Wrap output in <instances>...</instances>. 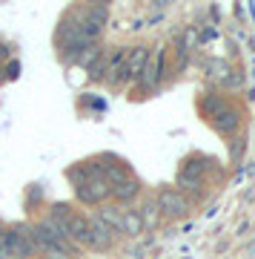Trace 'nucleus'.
Here are the masks:
<instances>
[{
    "label": "nucleus",
    "instance_id": "nucleus-1",
    "mask_svg": "<svg viewBox=\"0 0 255 259\" xmlns=\"http://www.w3.org/2000/svg\"><path fill=\"white\" fill-rule=\"evenodd\" d=\"M109 193H112V187L106 185V179H86L83 185H78V199H81L83 204L103 202Z\"/></svg>",
    "mask_w": 255,
    "mask_h": 259
},
{
    "label": "nucleus",
    "instance_id": "nucleus-2",
    "mask_svg": "<svg viewBox=\"0 0 255 259\" xmlns=\"http://www.w3.org/2000/svg\"><path fill=\"white\" fill-rule=\"evenodd\" d=\"M158 210L164 213V216L178 219V216H183V213L189 210V204H186V199L178 190H161L158 193Z\"/></svg>",
    "mask_w": 255,
    "mask_h": 259
},
{
    "label": "nucleus",
    "instance_id": "nucleus-3",
    "mask_svg": "<svg viewBox=\"0 0 255 259\" xmlns=\"http://www.w3.org/2000/svg\"><path fill=\"white\" fill-rule=\"evenodd\" d=\"M204 170H207V161H204V158H189V161L181 167V173H178V185L189 187V190H198L201 179H204Z\"/></svg>",
    "mask_w": 255,
    "mask_h": 259
},
{
    "label": "nucleus",
    "instance_id": "nucleus-4",
    "mask_svg": "<svg viewBox=\"0 0 255 259\" xmlns=\"http://www.w3.org/2000/svg\"><path fill=\"white\" fill-rule=\"evenodd\" d=\"M86 245L95 250H106L112 245V231L106 225L100 222L98 216H92L89 219V233H86Z\"/></svg>",
    "mask_w": 255,
    "mask_h": 259
},
{
    "label": "nucleus",
    "instance_id": "nucleus-5",
    "mask_svg": "<svg viewBox=\"0 0 255 259\" xmlns=\"http://www.w3.org/2000/svg\"><path fill=\"white\" fill-rule=\"evenodd\" d=\"M149 64V49L146 47H132L129 49V58H126V81H135L141 78Z\"/></svg>",
    "mask_w": 255,
    "mask_h": 259
},
{
    "label": "nucleus",
    "instance_id": "nucleus-6",
    "mask_svg": "<svg viewBox=\"0 0 255 259\" xmlns=\"http://www.w3.org/2000/svg\"><path fill=\"white\" fill-rule=\"evenodd\" d=\"M212 127L218 130V133H224V136H232L238 130V112L232 110V107H224V110L218 112V115H212Z\"/></svg>",
    "mask_w": 255,
    "mask_h": 259
},
{
    "label": "nucleus",
    "instance_id": "nucleus-7",
    "mask_svg": "<svg viewBox=\"0 0 255 259\" xmlns=\"http://www.w3.org/2000/svg\"><path fill=\"white\" fill-rule=\"evenodd\" d=\"M161 75H164V55L158 52V55H149V64H146L144 75H141V83L152 90V87H158Z\"/></svg>",
    "mask_w": 255,
    "mask_h": 259
},
{
    "label": "nucleus",
    "instance_id": "nucleus-8",
    "mask_svg": "<svg viewBox=\"0 0 255 259\" xmlns=\"http://www.w3.org/2000/svg\"><path fill=\"white\" fill-rule=\"evenodd\" d=\"M98 219L106 225L112 233H123V213H118V207H100Z\"/></svg>",
    "mask_w": 255,
    "mask_h": 259
},
{
    "label": "nucleus",
    "instance_id": "nucleus-9",
    "mask_svg": "<svg viewBox=\"0 0 255 259\" xmlns=\"http://www.w3.org/2000/svg\"><path fill=\"white\" fill-rule=\"evenodd\" d=\"M112 193L118 196L120 202H132V199H135V196L141 193V182H138V179H132V176H129L126 182H120L118 187H112Z\"/></svg>",
    "mask_w": 255,
    "mask_h": 259
},
{
    "label": "nucleus",
    "instance_id": "nucleus-10",
    "mask_svg": "<svg viewBox=\"0 0 255 259\" xmlns=\"http://www.w3.org/2000/svg\"><path fill=\"white\" fill-rule=\"evenodd\" d=\"M86 233H89V219L72 213V219H69V236H72L75 242H83V245H86Z\"/></svg>",
    "mask_w": 255,
    "mask_h": 259
},
{
    "label": "nucleus",
    "instance_id": "nucleus-11",
    "mask_svg": "<svg viewBox=\"0 0 255 259\" xmlns=\"http://www.w3.org/2000/svg\"><path fill=\"white\" fill-rule=\"evenodd\" d=\"M106 64H109V55L100 49L98 55L89 61V78H92V81H100V78H106Z\"/></svg>",
    "mask_w": 255,
    "mask_h": 259
},
{
    "label": "nucleus",
    "instance_id": "nucleus-12",
    "mask_svg": "<svg viewBox=\"0 0 255 259\" xmlns=\"http://www.w3.org/2000/svg\"><path fill=\"white\" fill-rule=\"evenodd\" d=\"M138 216H141V222H144V231L146 228H155L158 219H161V210H158V202H146L141 210H138Z\"/></svg>",
    "mask_w": 255,
    "mask_h": 259
},
{
    "label": "nucleus",
    "instance_id": "nucleus-13",
    "mask_svg": "<svg viewBox=\"0 0 255 259\" xmlns=\"http://www.w3.org/2000/svg\"><path fill=\"white\" fill-rule=\"evenodd\" d=\"M123 233H129V236H141V233H144V222H141L138 210L123 213Z\"/></svg>",
    "mask_w": 255,
    "mask_h": 259
},
{
    "label": "nucleus",
    "instance_id": "nucleus-14",
    "mask_svg": "<svg viewBox=\"0 0 255 259\" xmlns=\"http://www.w3.org/2000/svg\"><path fill=\"white\" fill-rule=\"evenodd\" d=\"M43 253H46V259H72L75 248L69 245V242H55V245H49Z\"/></svg>",
    "mask_w": 255,
    "mask_h": 259
},
{
    "label": "nucleus",
    "instance_id": "nucleus-15",
    "mask_svg": "<svg viewBox=\"0 0 255 259\" xmlns=\"http://www.w3.org/2000/svg\"><path fill=\"white\" fill-rule=\"evenodd\" d=\"M224 107H227V104L221 101V98H207V101H204V110H207V115H218L221 110H224Z\"/></svg>",
    "mask_w": 255,
    "mask_h": 259
},
{
    "label": "nucleus",
    "instance_id": "nucleus-16",
    "mask_svg": "<svg viewBox=\"0 0 255 259\" xmlns=\"http://www.w3.org/2000/svg\"><path fill=\"white\" fill-rule=\"evenodd\" d=\"M244 147H246V139H235V144L229 147V153H232V161H238V158L244 156Z\"/></svg>",
    "mask_w": 255,
    "mask_h": 259
},
{
    "label": "nucleus",
    "instance_id": "nucleus-17",
    "mask_svg": "<svg viewBox=\"0 0 255 259\" xmlns=\"http://www.w3.org/2000/svg\"><path fill=\"white\" fill-rule=\"evenodd\" d=\"M224 83H227V87H232V90H238V87L244 83V78L235 72V75H227V78H224Z\"/></svg>",
    "mask_w": 255,
    "mask_h": 259
},
{
    "label": "nucleus",
    "instance_id": "nucleus-18",
    "mask_svg": "<svg viewBox=\"0 0 255 259\" xmlns=\"http://www.w3.org/2000/svg\"><path fill=\"white\" fill-rule=\"evenodd\" d=\"M18 72H20V64L18 61H12L9 64V78H18Z\"/></svg>",
    "mask_w": 255,
    "mask_h": 259
},
{
    "label": "nucleus",
    "instance_id": "nucleus-19",
    "mask_svg": "<svg viewBox=\"0 0 255 259\" xmlns=\"http://www.w3.org/2000/svg\"><path fill=\"white\" fill-rule=\"evenodd\" d=\"M3 239H6V231H3V228H0V248H3Z\"/></svg>",
    "mask_w": 255,
    "mask_h": 259
},
{
    "label": "nucleus",
    "instance_id": "nucleus-20",
    "mask_svg": "<svg viewBox=\"0 0 255 259\" xmlns=\"http://www.w3.org/2000/svg\"><path fill=\"white\" fill-rule=\"evenodd\" d=\"M0 58H6V47H0Z\"/></svg>",
    "mask_w": 255,
    "mask_h": 259
}]
</instances>
